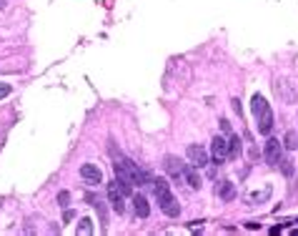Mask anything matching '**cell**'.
<instances>
[{
  "label": "cell",
  "instance_id": "cell-2",
  "mask_svg": "<svg viewBox=\"0 0 298 236\" xmlns=\"http://www.w3.org/2000/svg\"><path fill=\"white\" fill-rule=\"evenodd\" d=\"M263 156H266L268 166H278L281 158H283V143L278 138H268L266 141V148H263Z\"/></svg>",
  "mask_w": 298,
  "mask_h": 236
},
{
  "label": "cell",
  "instance_id": "cell-12",
  "mask_svg": "<svg viewBox=\"0 0 298 236\" xmlns=\"http://www.w3.org/2000/svg\"><path fill=\"white\" fill-rule=\"evenodd\" d=\"M275 93H281L286 103H293V101H296V93H293V88H291V83H288V80L275 83Z\"/></svg>",
  "mask_w": 298,
  "mask_h": 236
},
{
  "label": "cell",
  "instance_id": "cell-20",
  "mask_svg": "<svg viewBox=\"0 0 298 236\" xmlns=\"http://www.w3.org/2000/svg\"><path fill=\"white\" fill-rule=\"evenodd\" d=\"M5 96H10V85L8 83H0V98H5Z\"/></svg>",
  "mask_w": 298,
  "mask_h": 236
},
{
  "label": "cell",
  "instance_id": "cell-22",
  "mask_svg": "<svg viewBox=\"0 0 298 236\" xmlns=\"http://www.w3.org/2000/svg\"><path fill=\"white\" fill-rule=\"evenodd\" d=\"M73 216H75V213H73V211H70V209H66V213H63V219H66V221H70V219H73Z\"/></svg>",
  "mask_w": 298,
  "mask_h": 236
},
{
  "label": "cell",
  "instance_id": "cell-18",
  "mask_svg": "<svg viewBox=\"0 0 298 236\" xmlns=\"http://www.w3.org/2000/svg\"><path fill=\"white\" fill-rule=\"evenodd\" d=\"M271 196V188H263L261 194H251V201H261V199H268Z\"/></svg>",
  "mask_w": 298,
  "mask_h": 236
},
{
  "label": "cell",
  "instance_id": "cell-11",
  "mask_svg": "<svg viewBox=\"0 0 298 236\" xmlns=\"http://www.w3.org/2000/svg\"><path fill=\"white\" fill-rule=\"evenodd\" d=\"M153 194L158 201H163L165 196H170V184L165 179H153Z\"/></svg>",
  "mask_w": 298,
  "mask_h": 236
},
{
  "label": "cell",
  "instance_id": "cell-1",
  "mask_svg": "<svg viewBox=\"0 0 298 236\" xmlns=\"http://www.w3.org/2000/svg\"><path fill=\"white\" fill-rule=\"evenodd\" d=\"M251 111H253L255 123H258V133L268 136V133L273 131V111H271L268 101H266L263 96L255 93V96L251 98Z\"/></svg>",
  "mask_w": 298,
  "mask_h": 236
},
{
  "label": "cell",
  "instance_id": "cell-3",
  "mask_svg": "<svg viewBox=\"0 0 298 236\" xmlns=\"http://www.w3.org/2000/svg\"><path fill=\"white\" fill-rule=\"evenodd\" d=\"M210 154H213V161H216V163H226V158H230V154H228V141L223 136H213V141H210Z\"/></svg>",
  "mask_w": 298,
  "mask_h": 236
},
{
  "label": "cell",
  "instance_id": "cell-6",
  "mask_svg": "<svg viewBox=\"0 0 298 236\" xmlns=\"http://www.w3.org/2000/svg\"><path fill=\"white\" fill-rule=\"evenodd\" d=\"M108 199H111V204H113V211H115V213H123V211H125V204H123V199H125V196H123V191L118 188V184H115V181H111V184H108Z\"/></svg>",
  "mask_w": 298,
  "mask_h": 236
},
{
  "label": "cell",
  "instance_id": "cell-19",
  "mask_svg": "<svg viewBox=\"0 0 298 236\" xmlns=\"http://www.w3.org/2000/svg\"><path fill=\"white\" fill-rule=\"evenodd\" d=\"M281 168H283V174H286V176H291V174H293V166H291V161H283V158H281Z\"/></svg>",
  "mask_w": 298,
  "mask_h": 236
},
{
  "label": "cell",
  "instance_id": "cell-7",
  "mask_svg": "<svg viewBox=\"0 0 298 236\" xmlns=\"http://www.w3.org/2000/svg\"><path fill=\"white\" fill-rule=\"evenodd\" d=\"M165 171H168V174L170 176H173V179H183V168H185V163L181 161V158H176V156H165Z\"/></svg>",
  "mask_w": 298,
  "mask_h": 236
},
{
  "label": "cell",
  "instance_id": "cell-9",
  "mask_svg": "<svg viewBox=\"0 0 298 236\" xmlns=\"http://www.w3.org/2000/svg\"><path fill=\"white\" fill-rule=\"evenodd\" d=\"M158 204H160L163 213H165V216H170V219H176L178 213H181V206H178V201L173 199V194L165 196V199H163V201H158Z\"/></svg>",
  "mask_w": 298,
  "mask_h": 236
},
{
  "label": "cell",
  "instance_id": "cell-15",
  "mask_svg": "<svg viewBox=\"0 0 298 236\" xmlns=\"http://www.w3.org/2000/svg\"><path fill=\"white\" fill-rule=\"evenodd\" d=\"M78 234H80V236L93 234V221H91V219H80V224H78Z\"/></svg>",
  "mask_w": 298,
  "mask_h": 236
},
{
  "label": "cell",
  "instance_id": "cell-17",
  "mask_svg": "<svg viewBox=\"0 0 298 236\" xmlns=\"http://www.w3.org/2000/svg\"><path fill=\"white\" fill-rule=\"evenodd\" d=\"M68 201H70V194H68V191H60V194H58V204H60L63 209H66V206H68Z\"/></svg>",
  "mask_w": 298,
  "mask_h": 236
},
{
  "label": "cell",
  "instance_id": "cell-21",
  "mask_svg": "<svg viewBox=\"0 0 298 236\" xmlns=\"http://www.w3.org/2000/svg\"><path fill=\"white\" fill-rule=\"evenodd\" d=\"M221 128H223V131H226V133H230V123H228V121H226V118H223V121H221Z\"/></svg>",
  "mask_w": 298,
  "mask_h": 236
},
{
  "label": "cell",
  "instance_id": "cell-16",
  "mask_svg": "<svg viewBox=\"0 0 298 236\" xmlns=\"http://www.w3.org/2000/svg\"><path fill=\"white\" fill-rule=\"evenodd\" d=\"M283 146H286V148H298V136H296V131H288V133H286Z\"/></svg>",
  "mask_w": 298,
  "mask_h": 236
},
{
  "label": "cell",
  "instance_id": "cell-14",
  "mask_svg": "<svg viewBox=\"0 0 298 236\" xmlns=\"http://www.w3.org/2000/svg\"><path fill=\"white\" fill-rule=\"evenodd\" d=\"M228 154H230V158H238L241 156V138L238 136H230V141H228Z\"/></svg>",
  "mask_w": 298,
  "mask_h": 236
},
{
  "label": "cell",
  "instance_id": "cell-4",
  "mask_svg": "<svg viewBox=\"0 0 298 236\" xmlns=\"http://www.w3.org/2000/svg\"><path fill=\"white\" fill-rule=\"evenodd\" d=\"M185 156H188V161L193 163L196 168H203V166L208 163V151H206L201 143H190V146L185 148Z\"/></svg>",
  "mask_w": 298,
  "mask_h": 236
},
{
  "label": "cell",
  "instance_id": "cell-23",
  "mask_svg": "<svg viewBox=\"0 0 298 236\" xmlns=\"http://www.w3.org/2000/svg\"><path fill=\"white\" fill-rule=\"evenodd\" d=\"M246 226H248V229H251V231H255V229H261V226H258V224H255V221H248V224H246Z\"/></svg>",
  "mask_w": 298,
  "mask_h": 236
},
{
  "label": "cell",
  "instance_id": "cell-10",
  "mask_svg": "<svg viewBox=\"0 0 298 236\" xmlns=\"http://www.w3.org/2000/svg\"><path fill=\"white\" fill-rule=\"evenodd\" d=\"M133 209H136V216H140V219L151 216V204H148L145 196H136L133 199Z\"/></svg>",
  "mask_w": 298,
  "mask_h": 236
},
{
  "label": "cell",
  "instance_id": "cell-13",
  "mask_svg": "<svg viewBox=\"0 0 298 236\" xmlns=\"http://www.w3.org/2000/svg\"><path fill=\"white\" fill-rule=\"evenodd\" d=\"M218 196H221L223 201H233V199H236V186H233L230 181L221 184V191H218Z\"/></svg>",
  "mask_w": 298,
  "mask_h": 236
},
{
  "label": "cell",
  "instance_id": "cell-24",
  "mask_svg": "<svg viewBox=\"0 0 298 236\" xmlns=\"http://www.w3.org/2000/svg\"><path fill=\"white\" fill-rule=\"evenodd\" d=\"M296 224H298V219H296Z\"/></svg>",
  "mask_w": 298,
  "mask_h": 236
},
{
  "label": "cell",
  "instance_id": "cell-8",
  "mask_svg": "<svg viewBox=\"0 0 298 236\" xmlns=\"http://www.w3.org/2000/svg\"><path fill=\"white\" fill-rule=\"evenodd\" d=\"M183 179H185V184L190 186V188H201L203 186V181H201V176H198V168L193 166V163H188L185 168H183Z\"/></svg>",
  "mask_w": 298,
  "mask_h": 236
},
{
  "label": "cell",
  "instance_id": "cell-5",
  "mask_svg": "<svg viewBox=\"0 0 298 236\" xmlns=\"http://www.w3.org/2000/svg\"><path fill=\"white\" fill-rule=\"evenodd\" d=\"M80 176H83L85 184H100L103 181V171L95 163H83L80 166Z\"/></svg>",
  "mask_w": 298,
  "mask_h": 236
}]
</instances>
